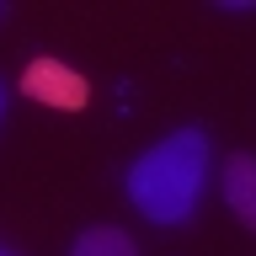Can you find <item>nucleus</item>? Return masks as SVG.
<instances>
[{
    "label": "nucleus",
    "mask_w": 256,
    "mask_h": 256,
    "mask_svg": "<svg viewBox=\"0 0 256 256\" xmlns=\"http://www.w3.org/2000/svg\"><path fill=\"white\" fill-rule=\"evenodd\" d=\"M208 166H214V150H208L203 128H176L166 139H155L123 176L128 203L139 208V219L150 224H187L203 203L208 187Z\"/></svg>",
    "instance_id": "f257e3e1"
},
{
    "label": "nucleus",
    "mask_w": 256,
    "mask_h": 256,
    "mask_svg": "<svg viewBox=\"0 0 256 256\" xmlns=\"http://www.w3.org/2000/svg\"><path fill=\"white\" fill-rule=\"evenodd\" d=\"M219 192H224V203H230V214L256 230V155H230L224 160Z\"/></svg>",
    "instance_id": "f03ea898"
},
{
    "label": "nucleus",
    "mask_w": 256,
    "mask_h": 256,
    "mask_svg": "<svg viewBox=\"0 0 256 256\" xmlns=\"http://www.w3.org/2000/svg\"><path fill=\"white\" fill-rule=\"evenodd\" d=\"M27 91L38 102H54V107H80L86 102V80L75 70H64V64H54V59H38L27 70Z\"/></svg>",
    "instance_id": "7ed1b4c3"
},
{
    "label": "nucleus",
    "mask_w": 256,
    "mask_h": 256,
    "mask_svg": "<svg viewBox=\"0 0 256 256\" xmlns=\"http://www.w3.org/2000/svg\"><path fill=\"white\" fill-rule=\"evenodd\" d=\"M70 256H139V246L123 235V230H112V224H96L86 235L70 246Z\"/></svg>",
    "instance_id": "20e7f679"
},
{
    "label": "nucleus",
    "mask_w": 256,
    "mask_h": 256,
    "mask_svg": "<svg viewBox=\"0 0 256 256\" xmlns=\"http://www.w3.org/2000/svg\"><path fill=\"white\" fill-rule=\"evenodd\" d=\"M0 256H11V251H0Z\"/></svg>",
    "instance_id": "39448f33"
}]
</instances>
